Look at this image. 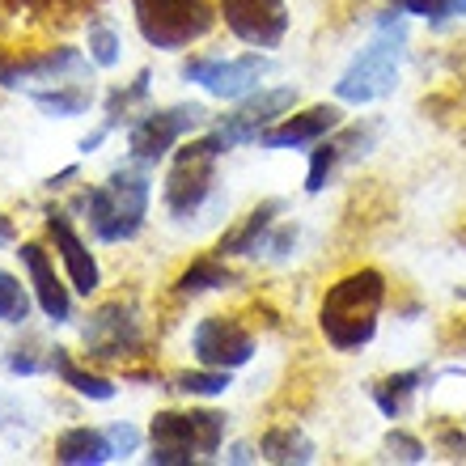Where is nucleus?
Segmentation results:
<instances>
[{
    "label": "nucleus",
    "instance_id": "nucleus-35",
    "mask_svg": "<svg viewBox=\"0 0 466 466\" xmlns=\"http://www.w3.org/2000/svg\"><path fill=\"white\" fill-rule=\"evenodd\" d=\"M73 178H76V166H68V170H60V174H51V191H56V187H68V183H73Z\"/></svg>",
    "mask_w": 466,
    "mask_h": 466
},
{
    "label": "nucleus",
    "instance_id": "nucleus-6",
    "mask_svg": "<svg viewBox=\"0 0 466 466\" xmlns=\"http://www.w3.org/2000/svg\"><path fill=\"white\" fill-rule=\"evenodd\" d=\"M221 153H229V148L217 132L178 148V157L166 174V208H170V217H196L204 208V199L212 196V183H217V157Z\"/></svg>",
    "mask_w": 466,
    "mask_h": 466
},
{
    "label": "nucleus",
    "instance_id": "nucleus-14",
    "mask_svg": "<svg viewBox=\"0 0 466 466\" xmlns=\"http://www.w3.org/2000/svg\"><path fill=\"white\" fill-rule=\"evenodd\" d=\"M47 233L56 238V250H60L64 268H68V284H73L76 293H98L102 284V271H98V258L89 255V246L76 238L73 221L64 217V212H47Z\"/></svg>",
    "mask_w": 466,
    "mask_h": 466
},
{
    "label": "nucleus",
    "instance_id": "nucleus-10",
    "mask_svg": "<svg viewBox=\"0 0 466 466\" xmlns=\"http://www.w3.org/2000/svg\"><path fill=\"white\" fill-rule=\"evenodd\" d=\"M271 64L263 56H238V60H221V56H204V60H187L183 76L187 81H199L212 98H246L250 89L258 86V76H268Z\"/></svg>",
    "mask_w": 466,
    "mask_h": 466
},
{
    "label": "nucleus",
    "instance_id": "nucleus-1",
    "mask_svg": "<svg viewBox=\"0 0 466 466\" xmlns=\"http://www.w3.org/2000/svg\"><path fill=\"white\" fill-rule=\"evenodd\" d=\"M386 306V276L360 268L327 289L319 306V327L335 352H356L378 331V314Z\"/></svg>",
    "mask_w": 466,
    "mask_h": 466
},
{
    "label": "nucleus",
    "instance_id": "nucleus-27",
    "mask_svg": "<svg viewBox=\"0 0 466 466\" xmlns=\"http://www.w3.org/2000/svg\"><path fill=\"white\" fill-rule=\"evenodd\" d=\"M30 319V297L17 280H13L9 271H0V322H25Z\"/></svg>",
    "mask_w": 466,
    "mask_h": 466
},
{
    "label": "nucleus",
    "instance_id": "nucleus-30",
    "mask_svg": "<svg viewBox=\"0 0 466 466\" xmlns=\"http://www.w3.org/2000/svg\"><path fill=\"white\" fill-rule=\"evenodd\" d=\"M386 450H390L394 458H403V462H424V454H429V450H424V445H420L411 432H403V429L386 432Z\"/></svg>",
    "mask_w": 466,
    "mask_h": 466
},
{
    "label": "nucleus",
    "instance_id": "nucleus-34",
    "mask_svg": "<svg viewBox=\"0 0 466 466\" xmlns=\"http://www.w3.org/2000/svg\"><path fill=\"white\" fill-rule=\"evenodd\" d=\"M225 462H255V450L250 445H233L229 454H225Z\"/></svg>",
    "mask_w": 466,
    "mask_h": 466
},
{
    "label": "nucleus",
    "instance_id": "nucleus-11",
    "mask_svg": "<svg viewBox=\"0 0 466 466\" xmlns=\"http://www.w3.org/2000/svg\"><path fill=\"white\" fill-rule=\"evenodd\" d=\"M221 17L250 47H280L289 35L284 0H221Z\"/></svg>",
    "mask_w": 466,
    "mask_h": 466
},
{
    "label": "nucleus",
    "instance_id": "nucleus-18",
    "mask_svg": "<svg viewBox=\"0 0 466 466\" xmlns=\"http://www.w3.org/2000/svg\"><path fill=\"white\" fill-rule=\"evenodd\" d=\"M30 102L38 111H47L51 119H76L94 106V86L86 76L76 81H60V86H43V89H30Z\"/></svg>",
    "mask_w": 466,
    "mask_h": 466
},
{
    "label": "nucleus",
    "instance_id": "nucleus-3",
    "mask_svg": "<svg viewBox=\"0 0 466 466\" xmlns=\"http://www.w3.org/2000/svg\"><path fill=\"white\" fill-rule=\"evenodd\" d=\"M403 43H407L403 22H399L394 13H381L378 38H373V43L344 68V76L335 81V98L352 102V106H365V102H378V98H386V94H394Z\"/></svg>",
    "mask_w": 466,
    "mask_h": 466
},
{
    "label": "nucleus",
    "instance_id": "nucleus-33",
    "mask_svg": "<svg viewBox=\"0 0 466 466\" xmlns=\"http://www.w3.org/2000/svg\"><path fill=\"white\" fill-rule=\"evenodd\" d=\"M437 445H441L450 458H466V437L458 429H441L437 432Z\"/></svg>",
    "mask_w": 466,
    "mask_h": 466
},
{
    "label": "nucleus",
    "instance_id": "nucleus-12",
    "mask_svg": "<svg viewBox=\"0 0 466 466\" xmlns=\"http://www.w3.org/2000/svg\"><path fill=\"white\" fill-rule=\"evenodd\" d=\"M191 348H196V356L208 369H242L246 360L255 356V339H250V331H246L242 322L221 319V314L196 322Z\"/></svg>",
    "mask_w": 466,
    "mask_h": 466
},
{
    "label": "nucleus",
    "instance_id": "nucleus-25",
    "mask_svg": "<svg viewBox=\"0 0 466 466\" xmlns=\"http://www.w3.org/2000/svg\"><path fill=\"white\" fill-rule=\"evenodd\" d=\"M148 81H153L148 73H136L132 86H127V89H115L111 98H106V132H115V127H119V123L136 111V102L148 98Z\"/></svg>",
    "mask_w": 466,
    "mask_h": 466
},
{
    "label": "nucleus",
    "instance_id": "nucleus-5",
    "mask_svg": "<svg viewBox=\"0 0 466 466\" xmlns=\"http://www.w3.org/2000/svg\"><path fill=\"white\" fill-rule=\"evenodd\" d=\"M132 13H136V30L145 35V43L161 51L191 47L217 22L208 0H132Z\"/></svg>",
    "mask_w": 466,
    "mask_h": 466
},
{
    "label": "nucleus",
    "instance_id": "nucleus-21",
    "mask_svg": "<svg viewBox=\"0 0 466 466\" xmlns=\"http://www.w3.org/2000/svg\"><path fill=\"white\" fill-rule=\"evenodd\" d=\"M258 454L268 458V462H280V466L284 462H314V441H309L297 424H276V429L263 432Z\"/></svg>",
    "mask_w": 466,
    "mask_h": 466
},
{
    "label": "nucleus",
    "instance_id": "nucleus-19",
    "mask_svg": "<svg viewBox=\"0 0 466 466\" xmlns=\"http://www.w3.org/2000/svg\"><path fill=\"white\" fill-rule=\"evenodd\" d=\"M115 458V445L102 429H68L56 441V462L64 466H102Z\"/></svg>",
    "mask_w": 466,
    "mask_h": 466
},
{
    "label": "nucleus",
    "instance_id": "nucleus-36",
    "mask_svg": "<svg viewBox=\"0 0 466 466\" xmlns=\"http://www.w3.org/2000/svg\"><path fill=\"white\" fill-rule=\"evenodd\" d=\"M102 140H106V127H102V132H94V136H86V140H81V153H94Z\"/></svg>",
    "mask_w": 466,
    "mask_h": 466
},
{
    "label": "nucleus",
    "instance_id": "nucleus-28",
    "mask_svg": "<svg viewBox=\"0 0 466 466\" xmlns=\"http://www.w3.org/2000/svg\"><path fill=\"white\" fill-rule=\"evenodd\" d=\"M119 56H123V43L111 25H102V22L89 25V60L98 64V68H115Z\"/></svg>",
    "mask_w": 466,
    "mask_h": 466
},
{
    "label": "nucleus",
    "instance_id": "nucleus-29",
    "mask_svg": "<svg viewBox=\"0 0 466 466\" xmlns=\"http://www.w3.org/2000/svg\"><path fill=\"white\" fill-rule=\"evenodd\" d=\"M43 369H51V348L47 356H43V348L30 339V344H17L9 352V373H22V378H30V373H43Z\"/></svg>",
    "mask_w": 466,
    "mask_h": 466
},
{
    "label": "nucleus",
    "instance_id": "nucleus-7",
    "mask_svg": "<svg viewBox=\"0 0 466 466\" xmlns=\"http://www.w3.org/2000/svg\"><path fill=\"white\" fill-rule=\"evenodd\" d=\"M81 339H86V352L94 356V360L136 356L145 348V322H140L136 301L132 297H115V301L98 306L89 314L86 327H81Z\"/></svg>",
    "mask_w": 466,
    "mask_h": 466
},
{
    "label": "nucleus",
    "instance_id": "nucleus-16",
    "mask_svg": "<svg viewBox=\"0 0 466 466\" xmlns=\"http://www.w3.org/2000/svg\"><path fill=\"white\" fill-rule=\"evenodd\" d=\"M331 127H339V111H335V106H309V111L268 127V132L258 136V145L263 148H301V145L322 140Z\"/></svg>",
    "mask_w": 466,
    "mask_h": 466
},
{
    "label": "nucleus",
    "instance_id": "nucleus-22",
    "mask_svg": "<svg viewBox=\"0 0 466 466\" xmlns=\"http://www.w3.org/2000/svg\"><path fill=\"white\" fill-rule=\"evenodd\" d=\"M369 132H360V127H352V132H344L339 140H331V145L314 148V157H309V178H306V191L309 196H319L322 187H327V178L335 174V166L348 157V153H356V145H365Z\"/></svg>",
    "mask_w": 466,
    "mask_h": 466
},
{
    "label": "nucleus",
    "instance_id": "nucleus-17",
    "mask_svg": "<svg viewBox=\"0 0 466 466\" xmlns=\"http://www.w3.org/2000/svg\"><path fill=\"white\" fill-rule=\"evenodd\" d=\"M280 199H263L250 217H246L238 229H229L221 238V246H217V255L229 258V255H255L258 246H268V233H271V221L280 217Z\"/></svg>",
    "mask_w": 466,
    "mask_h": 466
},
{
    "label": "nucleus",
    "instance_id": "nucleus-13",
    "mask_svg": "<svg viewBox=\"0 0 466 466\" xmlns=\"http://www.w3.org/2000/svg\"><path fill=\"white\" fill-rule=\"evenodd\" d=\"M297 102V89H263V94H255L250 102H242L233 115H225L221 123H217V136L225 140V148H238V145H255L258 136L271 127V119L280 111H289Z\"/></svg>",
    "mask_w": 466,
    "mask_h": 466
},
{
    "label": "nucleus",
    "instance_id": "nucleus-39",
    "mask_svg": "<svg viewBox=\"0 0 466 466\" xmlns=\"http://www.w3.org/2000/svg\"><path fill=\"white\" fill-rule=\"evenodd\" d=\"M458 297H462V301H466V289H458Z\"/></svg>",
    "mask_w": 466,
    "mask_h": 466
},
{
    "label": "nucleus",
    "instance_id": "nucleus-38",
    "mask_svg": "<svg viewBox=\"0 0 466 466\" xmlns=\"http://www.w3.org/2000/svg\"><path fill=\"white\" fill-rule=\"evenodd\" d=\"M458 13H466V0H450V17H458Z\"/></svg>",
    "mask_w": 466,
    "mask_h": 466
},
{
    "label": "nucleus",
    "instance_id": "nucleus-23",
    "mask_svg": "<svg viewBox=\"0 0 466 466\" xmlns=\"http://www.w3.org/2000/svg\"><path fill=\"white\" fill-rule=\"evenodd\" d=\"M225 284H233V271L225 268L221 255H217V258H196V263L174 280V289L183 297H199V293H212V289H225Z\"/></svg>",
    "mask_w": 466,
    "mask_h": 466
},
{
    "label": "nucleus",
    "instance_id": "nucleus-20",
    "mask_svg": "<svg viewBox=\"0 0 466 466\" xmlns=\"http://www.w3.org/2000/svg\"><path fill=\"white\" fill-rule=\"evenodd\" d=\"M51 373H56L64 386H73L76 394L94 399V403H106V399H115V381H106L102 373H89V369H81L73 356L64 352V348H51Z\"/></svg>",
    "mask_w": 466,
    "mask_h": 466
},
{
    "label": "nucleus",
    "instance_id": "nucleus-4",
    "mask_svg": "<svg viewBox=\"0 0 466 466\" xmlns=\"http://www.w3.org/2000/svg\"><path fill=\"white\" fill-rule=\"evenodd\" d=\"M153 466H191L221 450L225 416L221 411H161L153 416Z\"/></svg>",
    "mask_w": 466,
    "mask_h": 466
},
{
    "label": "nucleus",
    "instance_id": "nucleus-32",
    "mask_svg": "<svg viewBox=\"0 0 466 466\" xmlns=\"http://www.w3.org/2000/svg\"><path fill=\"white\" fill-rule=\"evenodd\" d=\"M106 437H111V445H115V458L136 454V445H140V432H136L132 424H111V429H106Z\"/></svg>",
    "mask_w": 466,
    "mask_h": 466
},
{
    "label": "nucleus",
    "instance_id": "nucleus-26",
    "mask_svg": "<svg viewBox=\"0 0 466 466\" xmlns=\"http://www.w3.org/2000/svg\"><path fill=\"white\" fill-rule=\"evenodd\" d=\"M174 390L196 394V399H212V394L229 390V369H204V373H183L174 381Z\"/></svg>",
    "mask_w": 466,
    "mask_h": 466
},
{
    "label": "nucleus",
    "instance_id": "nucleus-8",
    "mask_svg": "<svg viewBox=\"0 0 466 466\" xmlns=\"http://www.w3.org/2000/svg\"><path fill=\"white\" fill-rule=\"evenodd\" d=\"M208 119V111L199 102H178V106H166V111H145L140 119H132L127 127V148L140 166H153L174 148V140H183L191 127Z\"/></svg>",
    "mask_w": 466,
    "mask_h": 466
},
{
    "label": "nucleus",
    "instance_id": "nucleus-31",
    "mask_svg": "<svg viewBox=\"0 0 466 466\" xmlns=\"http://www.w3.org/2000/svg\"><path fill=\"white\" fill-rule=\"evenodd\" d=\"M407 13H416V17H429L432 25H441L450 17V0H399Z\"/></svg>",
    "mask_w": 466,
    "mask_h": 466
},
{
    "label": "nucleus",
    "instance_id": "nucleus-2",
    "mask_svg": "<svg viewBox=\"0 0 466 466\" xmlns=\"http://www.w3.org/2000/svg\"><path fill=\"white\" fill-rule=\"evenodd\" d=\"M148 196H153L148 174L119 166L106 183L89 187L86 196L76 199V208L89 217V229L98 242H132L148 217Z\"/></svg>",
    "mask_w": 466,
    "mask_h": 466
},
{
    "label": "nucleus",
    "instance_id": "nucleus-37",
    "mask_svg": "<svg viewBox=\"0 0 466 466\" xmlns=\"http://www.w3.org/2000/svg\"><path fill=\"white\" fill-rule=\"evenodd\" d=\"M13 242V225H9V217H0V246H9Z\"/></svg>",
    "mask_w": 466,
    "mask_h": 466
},
{
    "label": "nucleus",
    "instance_id": "nucleus-24",
    "mask_svg": "<svg viewBox=\"0 0 466 466\" xmlns=\"http://www.w3.org/2000/svg\"><path fill=\"white\" fill-rule=\"evenodd\" d=\"M420 381H424V373H420V369H411V373H390V378H381L378 386H373V403L381 407V416H390V420L403 416L407 399L416 394Z\"/></svg>",
    "mask_w": 466,
    "mask_h": 466
},
{
    "label": "nucleus",
    "instance_id": "nucleus-15",
    "mask_svg": "<svg viewBox=\"0 0 466 466\" xmlns=\"http://www.w3.org/2000/svg\"><path fill=\"white\" fill-rule=\"evenodd\" d=\"M22 263L25 271H30V284H35V297L38 306H43V314H47L51 322H68L73 319V297H68V289L60 284V276H56V268H51L47 250L38 242H22Z\"/></svg>",
    "mask_w": 466,
    "mask_h": 466
},
{
    "label": "nucleus",
    "instance_id": "nucleus-9",
    "mask_svg": "<svg viewBox=\"0 0 466 466\" xmlns=\"http://www.w3.org/2000/svg\"><path fill=\"white\" fill-rule=\"evenodd\" d=\"M89 73V60L76 47H47L38 56H0V86L5 89H43L76 81Z\"/></svg>",
    "mask_w": 466,
    "mask_h": 466
}]
</instances>
